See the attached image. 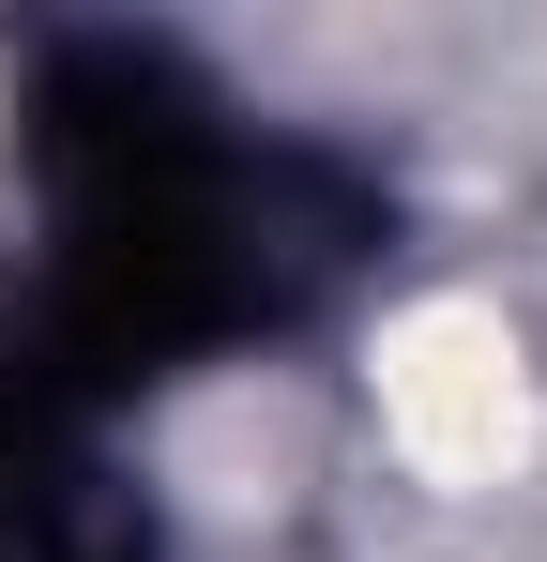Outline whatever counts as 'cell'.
Here are the masks:
<instances>
[{
  "label": "cell",
  "instance_id": "cell-1",
  "mask_svg": "<svg viewBox=\"0 0 547 562\" xmlns=\"http://www.w3.org/2000/svg\"><path fill=\"white\" fill-rule=\"evenodd\" d=\"M31 289L0 335V411L91 426L289 335L380 244V198L213 92L182 46H62L31 92Z\"/></svg>",
  "mask_w": 547,
  "mask_h": 562
},
{
  "label": "cell",
  "instance_id": "cell-2",
  "mask_svg": "<svg viewBox=\"0 0 547 562\" xmlns=\"http://www.w3.org/2000/svg\"><path fill=\"white\" fill-rule=\"evenodd\" d=\"M0 562H153V502L107 471L91 426L0 411Z\"/></svg>",
  "mask_w": 547,
  "mask_h": 562
}]
</instances>
